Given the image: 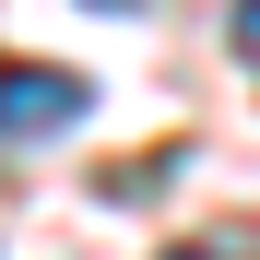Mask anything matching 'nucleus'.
I'll use <instances>...</instances> for the list:
<instances>
[{"label":"nucleus","mask_w":260,"mask_h":260,"mask_svg":"<svg viewBox=\"0 0 260 260\" xmlns=\"http://www.w3.org/2000/svg\"><path fill=\"white\" fill-rule=\"evenodd\" d=\"M95 107V83L59 59H0V142H59V130Z\"/></svg>","instance_id":"nucleus-1"},{"label":"nucleus","mask_w":260,"mask_h":260,"mask_svg":"<svg viewBox=\"0 0 260 260\" xmlns=\"http://www.w3.org/2000/svg\"><path fill=\"white\" fill-rule=\"evenodd\" d=\"M166 260H213V248H166Z\"/></svg>","instance_id":"nucleus-4"},{"label":"nucleus","mask_w":260,"mask_h":260,"mask_svg":"<svg viewBox=\"0 0 260 260\" xmlns=\"http://www.w3.org/2000/svg\"><path fill=\"white\" fill-rule=\"evenodd\" d=\"M95 12H142V0H95Z\"/></svg>","instance_id":"nucleus-3"},{"label":"nucleus","mask_w":260,"mask_h":260,"mask_svg":"<svg viewBox=\"0 0 260 260\" xmlns=\"http://www.w3.org/2000/svg\"><path fill=\"white\" fill-rule=\"evenodd\" d=\"M225 36H237V59H260V0H237V24H225Z\"/></svg>","instance_id":"nucleus-2"}]
</instances>
